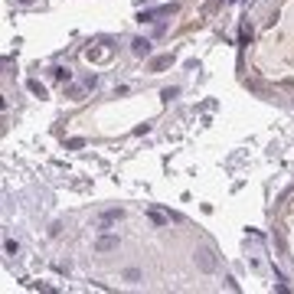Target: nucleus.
I'll return each mask as SVG.
<instances>
[{
  "label": "nucleus",
  "mask_w": 294,
  "mask_h": 294,
  "mask_svg": "<svg viewBox=\"0 0 294 294\" xmlns=\"http://www.w3.org/2000/svg\"><path fill=\"white\" fill-rule=\"evenodd\" d=\"M131 49H134L137 56H147V53H151V43H147V39H134V43H131Z\"/></svg>",
  "instance_id": "20e7f679"
},
{
  "label": "nucleus",
  "mask_w": 294,
  "mask_h": 294,
  "mask_svg": "<svg viewBox=\"0 0 294 294\" xmlns=\"http://www.w3.org/2000/svg\"><path fill=\"white\" fill-rule=\"evenodd\" d=\"M199 268H203V272H213V268H216V261L209 258L206 249H199Z\"/></svg>",
  "instance_id": "7ed1b4c3"
},
{
  "label": "nucleus",
  "mask_w": 294,
  "mask_h": 294,
  "mask_svg": "<svg viewBox=\"0 0 294 294\" xmlns=\"http://www.w3.org/2000/svg\"><path fill=\"white\" fill-rule=\"evenodd\" d=\"M147 216H151V219H154V222H157V226H163V222H167V219H163V216H160V213H157V209H151V213H147Z\"/></svg>",
  "instance_id": "0eeeda50"
},
{
  "label": "nucleus",
  "mask_w": 294,
  "mask_h": 294,
  "mask_svg": "<svg viewBox=\"0 0 294 294\" xmlns=\"http://www.w3.org/2000/svg\"><path fill=\"white\" fill-rule=\"evenodd\" d=\"M95 249L98 252H111V249H118V239H115V235H105V239L95 242Z\"/></svg>",
  "instance_id": "f03ea898"
},
{
  "label": "nucleus",
  "mask_w": 294,
  "mask_h": 294,
  "mask_svg": "<svg viewBox=\"0 0 294 294\" xmlns=\"http://www.w3.org/2000/svg\"><path fill=\"white\" fill-rule=\"evenodd\" d=\"M30 92H33V95H39V98H43V95H46V88H43V85H39V82H30Z\"/></svg>",
  "instance_id": "423d86ee"
},
{
  "label": "nucleus",
  "mask_w": 294,
  "mask_h": 294,
  "mask_svg": "<svg viewBox=\"0 0 294 294\" xmlns=\"http://www.w3.org/2000/svg\"><path fill=\"white\" fill-rule=\"evenodd\" d=\"M121 216H124L121 209H108V213H101V219H98V226H111V222H118Z\"/></svg>",
  "instance_id": "f257e3e1"
},
{
  "label": "nucleus",
  "mask_w": 294,
  "mask_h": 294,
  "mask_svg": "<svg viewBox=\"0 0 294 294\" xmlns=\"http://www.w3.org/2000/svg\"><path fill=\"white\" fill-rule=\"evenodd\" d=\"M167 65H170V56H157V59L151 62V69L154 72H160V69H167Z\"/></svg>",
  "instance_id": "39448f33"
}]
</instances>
